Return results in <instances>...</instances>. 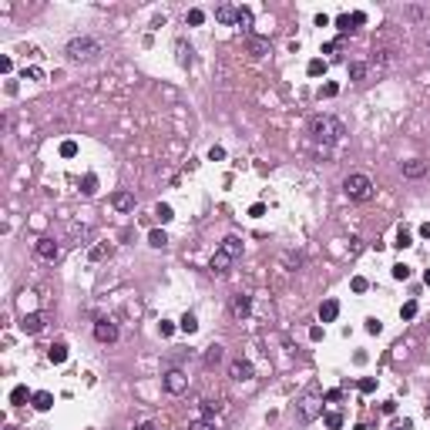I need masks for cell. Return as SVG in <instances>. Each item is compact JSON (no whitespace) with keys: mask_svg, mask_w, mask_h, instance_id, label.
Masks as SVG:
<instances>
[{"mask_svg":"<svg viewBox=\"0 0 430 430\" xmlns=\"http://www.w3.org/2000/svg\"><path fill=\"white\" fill-rule=\"evenodd\" d=\"M306 131H309V138L316 141V145H323V148L343 141V135H346L343 121H340V118H333V114H313V118L306 121Z\"/></svg>","mask_w":430,"mask_h":430,"instance_id":"obj_1","label":"cell"},{"mask_svg":"<svg viewBox=\"0 0 430 430\" xmlns=\"http://www.w3.org/2000/svg\"><path fill=\"white\" fill-rule=\"evenodd\" d=\"M343 192H346V198H353V202H366V198L373 195V182H370V175H363V171H353V175L343 179Z\"/></svg>","mask_w":430,"mask_h":430,"instance_id":"obj_2","label":"cell"},{"mask_svg":"<svg viewBox=\"0 0 430 430\" xmlns=\"http://www.w3.org/2000/svg\"><path fill=\"white\" fill-rule=\"evenodd\" d=\"M64 54L71 61H94L101 54V41H94V37H74V41H67Z\"/></svg>","mask_w":430,"mask_h":430,"instance_id":"obj_3","label":"cell"},{"mask_svg":"<svg viewBox=\"0 0 430 430\" xmlns=\"http://www.w3.org/2000/svg\"><path fill=\"white\" fill-rule=\"evenodd\" d=\"M319 414H323V397H319V393H306V397L296 400V417H299V423H313Z\"/></svg>","mask_w":430,"mask_h":430,"instance_id":"obj_4","label":"cell"},{"mask_svg":"<svg viewBox=\"0 0 430 430\" xmlns=\"http://www.w3.org/2000/svg\"><path fill=\"white\" fill-rule=\"evenodd\" d=\"M229 376H232V380H239V383H245V380H252V376H256V366L249 363V360H232V363H229Z\"/></svg>","mask_w":430,"mask_h":430,"instance_id":"obj_5","label":"cell"},{"mask_svg":"<svg viewBox=\"0 0 430 430\" xmlns=\"http://www.w3.org/2000/svg\"><path fill=\"white\" fill-rule=\"evenodd\" d=\"M34 252H37L44 262H54L57 256H61V245H57L50 236H44V239H37V242H34Z\"/></svg>","mask_w":430,"mask_h":430,"instance_id":"obj_6","label":"cell"},{"mask_svg":"<svg viewBox=\"0 0 430 430\" xmlns=\"http://www.w3.org/2000/svg\"><path fill=\"white\" fill-rule=\"evenodd\" d=\"M229 313H232L236 319H245V316L252 313V296H245V292H236V296H232V302H229Z\"/></svg>","mask_w":430,"mask_h":430,"instance_id":"obj_7","label":"cell"},{"mask_svg":"<svg viewBox=\"0 0 430 430\" xmlns=\"http://www.w3.org/2000/svg\"><path fill=\"white\" fill-rule=\"evenodd\" d=\"M94 340L97 343H114V340H118V323H111V319H97V323H94Z\"/></svg>","mask_w":430,"mask_h":430,"instance_id":"obj_8","label":"cell"},{"mask_svg":"<svg viewBox=\"0 0 430 430\" xmlns=\"http://www.w3.org/2000/svg\"><path fill=\"white\" fill-rule=\"evenodd\" d=\"M185 387H188V376L182 370H168L165 373V390L168 393H185Z\"/></svg>","mask_w":430,"mask_h":430,"instance_id":"obj_9","label":"cell"},{"mask_svg":"<svg viewBox=\"0 0 430 430\" xmlns=\"http://www.w3.org/2000/svg\"><path fill=\"white\" fill-rule=\"evenodd\" d=\"M44 330V316L41 313H24V319H20V333L34 336V333H41Z\"/></svg>","mask_w":430,"mask_h":430,"instance_id":"obj_10","label":"cell"},{"mask_svg":"<svg viewBox=\"0 0 430 430\" xmlns=\"http://www.w3.org/2000/svg\"><path fill=\"white\" fill-rule=\"evenodd\" d=\"M245 50H249V57H266L269 54V41H266V37L249 34V37H245Z\"/></svg>","mask_w":430,"mask_h":430,"instance_id":"obj_11","label":"cell"},{"mask_svg":"<svg viewBox=\"0 0 430 430\" xmlns=\"http://www.w3.org/2000/svg\"><path fill=\"white\" fill-rule=\"evenodd\" d=\"M232 262H236V259H232V256H225V252H222V249H215V256H212L209 269H212V272H215V276H225Z\"/></svg>","mask_w":430,"mask_h":430,"instance_id":"obj_12","label":"cell"},{"mask_svg":"<svg viewBox=\"0 0 430 430\" xmlns=\"http://www.w3.org/2000/svg\"><path fill=\"white\" fill-rule=\"evenodd\" d=\"M400 171H403L407 179H423V175H427V162H420V158H410V162H400Z\"/></svg>","mask_w":430,"mask_h":430,"instance_id":"obj_13","label":"cell"},{"mask_svg":"<svg viewBox=\"0 0 430 430\" xmlns=\"http://www.w3.org/2000/svg\"><path fill=\"white\" fill-rule=\"evenodd\" d=\"M175 61H179V67H192V61H195V57H192V44H185L182 37L175 41Z\"/></svg>","mask_w":430,"mask_h":430,"instance_id":"obj_14","label":"cell"},{"mask_svg":"<svg viewBox=\"0 0 430 430\" xmlns=\"http://www.w3.org/2000/svg\"><path fill=\"white\" fill-rule=\"evenodd\" d=\"M219 249L225 252V256H232V259H239V256H242V239H239V236H225Z\"/></svg>","mask_w":430,"mask_h":430,"instance_id":"obj_15","label":"cell"},{"mask_svg":"<svg viewBox=\"0 0 430 430\" xmlns=\"http://www.w3.org/2000/svg\"><path fill=\"white\" fill-rule=\"evenodd\" d=\"M336 316H340V302H336V299L319 302V319H323V323H333Z\"/></svg>","mask_w":430,"mask_h":430,"instance_id":"obj_16","label":"cell"},{"mask_svg":"<svg viewBox=\"0 0 430 430\" xmlns=\"http://www.w3.org/2000/svg\"><path fill=\"white\" fill-rule=\"evenodd\" d=\"M111 202H114L118 212H135V195H131V192H114Z\"/></svg>","mask_w":430,"mask_h":430,"instance_id":"obj_17","label":"cell"},{"mask_svg":"<svg viewBox=\"0 0 430 430\" xmlns=\"http://www.w3.org/2000/svg\"><path fill=\"white\" fill-rule=\"evenodd\" d=\"M47 360L61 366V363L67 360V343H61V340H57V343H50V346H47Z\"/></svg>","mask_w":430,"mask_h":430,"instance_id":"obj_18","label":"cell"},{"mask_svg":"<svg viewBox=\"0 0 430 430\" xmlns=\"http://www.w3.org/2000/svg\"><path fill=\"white\" fill-rule=\"evenodd\" d=\"M236 10H239V7H232V4H222V7L215 10V20H219V24H225V27H232V24H236Z\"/></svg>","mask_w":430,"mask_h":430,"instance_id":"obj_19","label":"cell"},{"mask_svg":"<svg viewBox=\"0 0 430 430\" xmlns=\"http://www.w3.org/2000/svg\"><path fill=\"white\" fill-rule=\"evenodd\" d=\"M198 410H202V417H209V420H212V417L222 410V400L219 397H205L202 403H198Z\"/></svg>","mask_w":430,"mask_h":430,"instance_id":"obj_20","label":"cell"},{"mask_svg":"<svg viewBox=\"0 0 430 430\" xmlns=\"http://www.w3.org/2000/svg\"><path fill=\"white\" fill-rule=\"evenodd\" d=\"M50 407H54V393H47V390H41V393H34V410H41V414H47Z\"/></svg>","mask_w":430,"mask_h":430,"instance_id":"obj_21","label":"cell"},{"mask_svg":"<svg viewBox=\"0 0 430 430\" xmlns=\"http://www.w3.org/2000/svg\"><path fill=\"white\" fill-rule=\"evenodd\" d=\"M236 27H242V34L249 37V31H252V10L249 7H239L236 10Z\"/></svg>","mask_w":430,"mask_h":430,"instance_id":"obj_22","label":"cell"},{"mask_svg":"<svg viewBox=\"0 0 430 430\" xmlns=\"http://www.w3.org/2000/svg\"><path fill=\"white\" fill-rule=\"evenodd\" d=\"M373 64L376 67H390L393 64V47H376L373 50Z\"/></svg>","mask_w":430,"mask_h":430,"instance_id":"obj_23","label":"cell"},{"mask_svg":"<svg viewBox=\"0 0 430 430\" xmlns=\"http://www.w3.org/2000/svg\"><path fill=\"white\" fill-rule=\"evenodd\" d=\"M222 357H225V349H222L219 343H212V346L205 349V366H219V363H222Z\"/></svg>","mask_w":430,"mask_h":430,"instance_id":"obj_24","label":"cell"},{"mask_svg":"<svg viewBox=\"0 0 430 430\" xmlns=\"http://www.w3.org/2000/svg\"><path fill=\"white\" fill-rule=\"evenodd\" d=\"M179 330H182V333H188V336L198 333V316H195V313H185V316L179 319Z\"/></svg>","mask_w":430,"mask_h":430,"instance_id":"obj_25","label":"cell"},{"mask_svg":"<svg viewBox=\"0 0 430 430\" xmlns=\"http://www.w3.org/2000/svg\"><path fill=\"white\" fill-rule=\"evenodd\" d=\"M81 195H88V198H94V195H97V175H91V171H88V175L81 179Z\"/></svg>","mask_w":430,"mask_h":430,"instance_id":"obj_26","label":"cell"},{"mask_svg":"<svg viewBox=\"0 0 430 430\" xmlns=\"http://www.w3.org/2000/svg\"><path fill=\"white\" fill-rule=\"evenodd\" d=\"M148 245H151V249H165V245H168V236H165L162 229H151V232H148Z\"/></svg>","mask_w":430,"mask_h":430,"instance_id":"obj_27","label":"cell"},{"mask_svg":"<svg viewBox=\"0 0 430 430\" xmlns=\"http://www.w3.org/2000/svg\"><path fill=\"white\" fill-rule=\"evenodd\" d=\"M283 266H286V272H296L302 266V256L299 252H283Z\"/></svg>","mask_w":430,"mask_h":430,"instance_id":"obj_28","label":"cell"},{"mask_svg":"<svg viewBox=\"0 0 430 430\" xmlns=\"http://www.w3.org/2000/svg\"><path fill=\"white\" fill-rule=\"evenodd\" d=\"M27 400H34L31 393H27V387H14V390H10V403H14V407H24Z\"/></svg>","mask_w":430,"mask_h":430,"instance_id":"obj_29","label":"cell"},{"mask_svg":"<svg viewBox=\"0 0 430 430\" xmlns=\"http://www.w3.org/2000/svg\"><path fill=\"white\" fill-rule=\"evenodd\" d=\"M105 256H111V245H108V242H97V245H91V252H88V259H91V262L105 259Z\"/></svg>","mask_w":430,"mask_h":430,"instance_id":"obj_30","label":"cell"},{"mask_svg":"<svg viewBox=\"0 0 430 430\" xmlns=\"http://www.w3.org/2000/svg\"><path fill=\"white\" fill-rule=\"evenodd\" d=\"M366 71H370V64H363V61H353V64H349V78H353V81H363Z\"/></svg>","mask_w":430,"mask_h":430,"instance_id":"obj_31","label":"cell"},{"mask_svg":"<svg viewBox=\"0 0 430 430\" xmlns=\"http://www.w3.org/2000/svg\"><path fill=\"white\" fill-rule=\"evenodd\" d=\"M306 71H309V78H319V74H326V61L323 57H313L306 64Z\"/></svg>","mask_w":430,"mask_h":430,"instance_id":"obj_32","label":"cell"},{"mask_svg":"<svg viewBox=\"0 0 430 430\" xmlns=\"http://www.w3.org/2000/svg\"><path fill=\"white\" fill-rule=\"evenodd\" d=\"M185 24H192V27H198V24H205V10H198V7H192L185 14Z\"/></svg>","mask_w":430,"mask_h":430,"instance_id":"obj_33","label":"cell"},{"mask_svg":"<svg viewBox=\"0 0 430 430\" xmlns=\"http://www.w3.org/2000/svg\"><path fill=\"white\" fill-rule=\"evenodd\" d=\"M323 420H326V427H330V430H340L343 427V414H340V410H330Z\"/></svg>","mask_w":430,"mask_h":430,"instance_id":"obj_34","label":"cell"},{"mask_svg":"<svg viewBox=\"0 0 430 430\" xmlns=\"http://www.w3.org/2000/svg\"><path fill=\"white\" fill-rule=\"evenodd\" d=\"M155 215H158L162 222H171V219H175V212H171V205H165V202H158V205H155Z\"/></svg>","mask_w":430,"mask_h":430,"instance_id":"obj_35","label":"cell"},{"mask_svg":"<svg viewBox=\"0 0 430 430\" xmlns=\"http://www.w3.org/2000/svg\"><path fill=\"white\" fill-rule=\"evenodd\" d=\"M397 245H400V249H407V245H414V236H410V229H403V225L397 229Z\"/></svg>","mask_w":430,"mask_h":430,"instance_id":"obj_36","label":"cell"},{"mask_svg":"<svg viewBox=\"0 0 430 430\" xmlns=\"http://www.w3.org/2000/svg\"><path fill=\"white\" fill-rule=\"evenodd\" d=\"M336 31H340V34H353V20H349V14L336 17Z\"/></svg>","mask_w":430,"mask_h":430,"instance_id":"obj_37","label":"cell"},{"mask_svg":"<svg viewBox=\"0 0 430 430\" xmlns=\"http://www.w3.org/2000/svg\"><path fill=\"white\" fill-rule=\"evenodd\" d=\"M188 430H215V420H209V417H198V420L188 423Z\"/></svg>","mask_w":430,"mask_h":430,"instance_id":"obj_38","label":"cell"},{"mask_svg":"<svg viewBox=\"0 0 430 430\" xmlns=\"http://www.w3.org/2000/svg\"><path fill=\"white\" fill-rule=\"evenodd\" d=\"M417 316V302L410 299V302H403V306H400V319H414Z\"/></svg>","mask_w":430,"mask_h":430,"instance_id":"obj_39","label":"cell"},{"mask_svg":"<svg viewBox=\"0 0 430 430\" xmlns=\"http://www.w3.org/2000/svg\"><path fill=\"white\" fill-rule=\"evenodd\" d=\"M336 94H340V84H333V81H326L319 88V97H336Z\"/></svg>","mask_w":430,"mask_h":430,"instance_id":"obj_40","label":"cell"},{"mask_svg":"<svg viewBox=\"0 0 430 430\" xmlns=\"http://www.w3.org/2000/svg\"><path fill=\"white\" fill-rule=\"evenodd\" d=\"M24 81H44L41 67H24Z\"/></svg>","mask_w":430,"mask_h":430,"instance_id":"obj_41","label":"cell"},{"mask_svg":"<svg viewBox=\"0 0 430 430\" xmlns=\"http://www.w3.org/2000/svg\"><path fill=\"white\" fill-rule=\"evenodd\" d=\"M393 279L407 283V279H410V266H403V262H400V266H393Z\"/></svg>","mask_w":430,"mask_h":430,"instance_id":"obj_42","label":"cell"},{"mask_svg":"<svg viewBox=\"0 0 430 430\" xmlns=\"http://www.w3.org/2000/svg\"><path fill=\"white\" fill-rule=\"evenodd\" d=\"M357 387H360V393H373V390H376V380H373V376H363Z\"/></svg>","mask_w":430,"mask_h":430,"instance_id":"obj_43","label":"cell"},{"mask_svg":"<svg viewBox=\"0 0 430 430\" xmlns=\"http://www.w3.org/2000/svg\"><path fill=\"white\" fill-rule=\"evenodd\" d=\"M366 333H370V336H380L383 333V323H380V319H366Z\"/></svg>","mask_w":430,"mask_h":430,"instance_id":"obj_44","label":"cell"},{"mask_svg":"<svg viewBox=\"0 0 430 430\" xmlns=\"http://www.w3.org/2000/svg\"><path fill=\"white\" fill-rule=\"evenodd\" d=\"M61 155H64V158H74V155H78V145H74V141H61Z\"/></svg>","mask_w":430,"mask_h":430,"instance_id":"obj_45","label":"cell"},{"mask_svg":"<svg viewBox=\"0 0 430 430\" xmlns=\"http://www.w3.org/2000/svg\"><path fill=\"white\" fill-rule=\"evenodd\" d=\"M366 286H370V283H366L363 276H353V283H349V289H353V292H366Z\"/></svg>","mask_w":430,"mask_h":430,"instance_id":"obj_46","label":"cell"},{"mask_svg":"<svg viewBox=\"0 0 430 430\" xmlns=\"http://www.w3.org/2000/svg\"><path fill=\"white\" fill-rule=\"evenodd\" d=\"M349 20H353V31H357V27L366 24V14H363V10H353V14H349Z\"/></svg>","mask_w":430,"mask_h":430,"instance_id":"obj_47","label":"cell"},{"mask_svg":"<svg viewBox=\"0 0 430 430\" xmlns=\"http://www.w3.org/2000/svg\"><path fill=\"white\" fill-rule=\"evenodd\" d=\"M209 158H212V162H222V158H225V148L212 145V148H209Z\"/></svg>","mask_w":430,"mask_h":430,"instance_id":"obj_48","label":"cell"},{"mask_svg":"<svg viewBox=\"0 0 430 430\" xmlns=\"http://www.w3.org/2000/svg\"><path fill=\"white\" fill-rule=\"evenodd\" d=\"M249 215H252V219H259V215H266V205H262V202H256V205L249 209Z\"/></svg>","mask_w":430,"mask_h":430,"instance_id":"obj_49","label":"cell"},{"mask_svg":"<svg viewBox=\"0 0 430 430\" xmlns=\"http://www.w3.org/2000/svg\"><path fill=\"white\" fill-rule=\"evenodd\" d=\"M309 340H313V343L323 340V326H313V330H309Z\"/></svg>","mask_w":430,"mask_h":430,"instance_id":"obj_50","label":"cell"},{"mask_svg":"<svg viewBox=\"0 0 430 430\" xmlns=\"http://www.w3.org/2000/svg\"><path fill=\"white\" fill-rule=\"evenodd\" d=\"M360 249H363V239H357V236H353V239H349V252H353V256H357Z\"/></svg>","mask_w":430,"mask_h":430,"instance_id":"obj_51","label":"cell"},{"mask_svg":"<svg viewBox=\"0 0 430 430\" xmlns=\"http://www.w3.org/2000/svg\"><path fill=\"white\" fill-rule=\"evenodd\" d=\"M158 330H162V336H171V333H175V326H171L168 319H162V326H158Z\"/></svg>","mask_w":430,"mask_h":430,"instance_id":"obj_52","label":"cell"},{"mask_svg":"<svg viewBox=\"0 0 430 430\" xmlns=\"http://www.w3.org/2000/svg\"><path fill=\"white\" fill-rule=\"evenodd\" d=\"M336 50H340V44H336V41H330V44H323V54H333V57H336Z\"/></svg>","mask_w":430,"mask_h":430,"instance_id":"obj_53","label":"cell"},{"mask_svg":"<svg viewBox=\"0 0 430 430\" xmlns=\"http://www.w3.org/2000/svg\"><path fill=\"white\" fill-rule=\"evenodd\" d=\"M0 71L10 74V71H14V61H10V57H4V61H0Z\"/></svg>","mask_w":430,"mask_h":430,"instance_id":"obj_54","label":"cell"},{"mask_svg":"<svg viewBox=\"0 0 430 430\" xmlns=\"http://www.w3.org/2000/svg\"><path fill=\"white\" fill-rule=\"evenodd\" d=\"M340 397H343L340 390H330V393H326V397H323V400H330V403H336V400H340Z\"/></svg>","mask_w":430,"mask_h":430,"instance_id":"obj_55","label":"cell"},{"mask_svg":"<svg viewBox=\"0 0 430 430\" xmlns=\"http://www.w3.org/2000/svg\"><path fill=\"white\" fill-rule=\"evenodd\" d=\"M420 236H423V239H430V222H423V225H420Z\"/></svg>","mask_w":430,"mask_h":430,"instance_id":"obj_56","label":"cell"},{"mask_svg":"<svg viewBox=\"0 0 430 430\" xmlns=\"http://www.w3.org/2000/svg\"><path fill=\"white\" fill-rule=\"evenodd\" d=\"M138 430H158V427H155L151 420H145V423H138Z\"/></svg>","mask_w":430,"mask_h":430,"instance_id":"obj_57","label":"cell"},{"mask_svg":"<svg viewBox=\"0 0 430 430\" xmlns=\"http://www.w3.org/2000/svg\"><path fill=\"white\" fill-rule=\"evenodd\" d=\"M410 427H414V423H410V420H403L400 427H393V430H410Z\"/></svg>","mask_w":430,"mask_h":430,"instance_id":"obj_58","label":"cell"},{"mask_svg":"<svg viewBox=\"0 0 430 430\" xmlns=\"http://www.w3.org/2000/svg\"><path fill=\"white\" fill-rule=\"evenodd\" d=\"M423 283H427V286H430V269H427V272H423Z\"/></svg>","mask_w":430,"mask_h":430,"instance_id":"obj_59","label":"cell"},{"mask_svg":"<svg viewBox=\"0 0 430 430\" xmlns=\"http://www.w3.org/2000/svg\"><path fill=\"white\" fill-rule=\"evenodd\" d=\"M427 417H430V397H427Z\"/></svg>","mask_w":430,"mask_h":430,"instance_id":"obj_60","label":"cell"},{"mask_svg":"<svg viewBox=\"0 0 430 430\" xmlns=\"http://www.w3.org/2000/svg\"><path fill=\"white\" fill-rule=\"evenodd\" d=\"M427 50H430V44H427Z\"/></svg>","mask_w":430,"mask_h":430,"instance_id":"obj_61","label":"cell"},{"mask_svg":"<svg viewBox=\"0 0 430 430\" xmlns=\"http://www.w3.org/2000/svg\"><path fill=\"white\" fill-rule=\"evenodd\" d=\"M7 430H14V427H7Z\"/></svg>","mask_w":430,"mask_h":430,"instance_id":"obj_62","label":"cell"}]
</instances>
